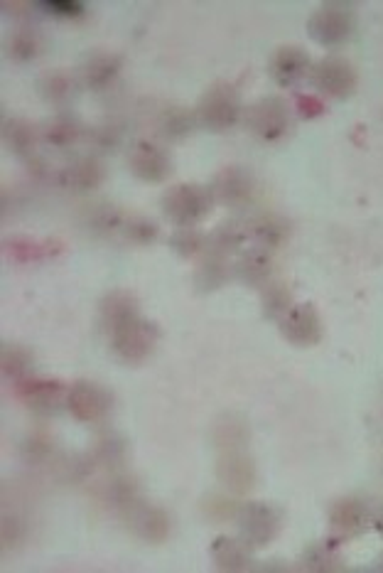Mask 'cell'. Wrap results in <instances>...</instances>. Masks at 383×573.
Listing matches in <instances>:
<instances>
[{"instance_id": "cell-1", "label": "cell", "mask_w": 383, "mask_h": 573, "mask_svg": "<svg viewBox=\"0 0 383 573\" xmlns=\"http://www.w3.org/2000/svg\"><path fill=\"white\" fill-rule=\"evenodd\" d=\"M246 123L253 136L261 141H280L290 128V111L280 99H263L253 104L246 114Z\"/></svg>"}, {"instance_id": "cell-2", "label": "cell", "mask_w": 383, "mask_h": 573, "mask_svg": "<svg viewBox=\"0 0 383 573\" xmlns=\"http://www.w3.org/2000/svg\"><path fill=\"white\" fill-rule=\"evenodd\" d=\"M354 32V13L347 5H325L310 20V35L320 45H342Z\"/></svg>"}, {"instance_id": "cell-3", "label": "cell", "mask_w": 383, "mask_h": 573, "mask_svg": "<svg viewBox=\"0 0 383 573\" xmlns=\"http://www.w3.org/2000/svg\"><path fill=\"white\" fill-rule=\"evenodd\" d=\"M199 111H202L204 126L214 128V131H224V128H231L236 121H239L241 114L239 94H236L229 84H217V87L207 91Z\"/></svg>"}, {"instance_id": "cell-4", "label": "cell", "mask_w": 383, "mask_h": 573, "mask_svg": "<svg viewBox=\"0 0 383 573\" xmlns=\"http://www.w3.org/2000/svg\"><path fill=\"white\" fill-rule=\"evenodd\" d=\"M312 87L320 94L332 96V99H344L356 87L354 67L342 57H327L312 69Z\"/></svg>"}, {"instance_id": "cell-5", "label": "cell", "mask_w": 383, "mask_h": 573, "mask_svg": "<svg viewBox=\"0 0 383 573\" xmlns=\"http://www.w3.org/2000/svg\"><path fill=\"white\" fill-rule=\"evenodd\" d=\"M241 529L251 546L268 544L280 532V512L268 505H248L241 512Z\"/></svg>"}, {"instance_id": "cell-6", "label": "cell", "mask_w": 383, "mask_h": 573, "mask_svg": "<svg viewBox=\"0 0 383 573\" xmlns=\"http://www.w3.org/2000/svg\"><path fill=\"white\" fill-rule=\"evenodd\" d=\"M283 335L288 337L293 345L310 347L320 340L322 325L317 318L315 308L312 305H298V308H290V313L283 318Z\"/></svg>"}, {"instance_id": "cell-7", "label": "cell", "mask_w": 383, "mask_h": 573, "mask_svg": "<svg viewBox=\"0 0 383 573\" xmlns=\"http://www.w3.org/2000/svg\"><path fill=\"white\" fill-rule=\"evenodd\" d=\"M167 207H170V214L177 222L190 224L209 214L212 200H209V192L202 190V187H177L167 200Z\"/></svg>"}, {"instance_id": "cell-8", "label": "cell", "mask_w": 383, "mask_h": 573, "mask_svg": "<svg viewBox=\"0 0 383 573\" xmlns=\"http://www.w3.org/2000/svg\"><path fill=\"white\" fill-rule=\"evenodd\" d=\"M369 524V512L366 505L359 500H339L329 512V527L332 534L339 539H352L361 534Z\"/></svg>"}, {"instance_id": "cell-9", "label": "cell", "mask_w": 383, "mask_h": 573, "mask_svg": "<svg viewBox=\"0 0 383 573\" xmlns=\"http://www.w3.org/2000/svg\"><path fill=\"white\" fill-rule=\"evenodd\" d=\"M310 72V57L300 47H280L271 60V74L280 87H293Z\"/></svg>"}, {"instance_id": "cell-10", "label": "cell", "mask_w": 383, "mask_h": 573, "mask_svg": "<svg viewBox=\"0 0 383 573\" xmlns=\"http://www.w3.org/2000/svg\"><path fill=\"white\" fill-rule=\"evenodd\" d=\"M217 192L226 205H241L251 197V178L236 168L224 170L217 178Z\"/></svg>"}, {"instance_id": "cell-11", "label": "cell", "mask_w": 383, "mask_h": 573, "mask_svg": "<svg viewBox=\"0 0 383 573\" xmlns=\"http://www.w3.org/2000/svg\"><path fill=\"white\" fill-rule=\"evenodd\" d=\"M214 559H217L219 569L226 571H244L251 566L246 544L234 542V539H219L217 546H214Z\"/></svg>"}, {"instance_id": "cell-12", "label": "cell", "mask_w": 383, "mask_h": 573, "mask_svg": "<svg viewBox=\"0 0 383 573\" xmlns=\"http://www.w3.org/2000/svg\"><path fill=\"white\" fill-rule=\"evenodd\" d=\"M221 475H224V480L229 483L231 490L244 492L253 483V465L248 463L244 455H234V458H229L224 463Z\"/></svg>"}, {"instance_id": "cell-13", "label": "cell", "mask_w": 383, "mask_h": 573, "mask_svg": "<svg viewBox=\"0 0 383 573\" xmlns=\"http://www.w3.org/2000/svg\"><path fill=\"white\" fill-rule=\"evenodd\" d=\"M241 273H244L248 283H263L268 278V273H271V259H268L266 254H261V251H256V254L246 256L244 264H241Z\"/></svg>"}, {"instance_id": "cell-14", "label": "cell", "mask_w": 383, "mask_h": 573, "mask_svg": "<svg viewBox=\"0 0 383 573\" xmlns=\"http://www.w3.org/2000/svg\"><path fill=\"white\" fill-rule=\"evenodd\" d=\"M263 305H266V313L271 315V318L288 315L290 313V293L285 291L283 286H268L266 298H263Z\"/></svg>"}, {"instance_id": "cell-15", "label": "cell", "mask_w": 383, "mask_h": 573, "mask_svg": "<svg viewBox=\"0 0 383 573\" xmlns=\"http://www.w3.org/2000/svg\"><path fill=\"white\" fill-rule=\"evenodd\" d=\"M302 566L310 571H329V569H339V556H334L332 551H327L325 546H315L310 554L305 556Z\"/></svg>"}, {"instance_id": "cell-16", "label": "cell", "mask_w": 383, "mask_h": 573, "mask_svg": "<svg viewBox=\"0 0 383 573\" xmlns=\"http://www.w3.org/2000/svg\"><path fill=\"white\" fill-rule=\"evenodd\" d=\"M45 8L52 10V13H57V15H79L84 10L79 3H57V0H52V3H45Z\"/></svg>"}, {"instance_id": "cell-17", "label": "cell", "mask_w": 383, "mask_h": 573, "mask_svg": "<svg viewBox=\"0 0 383 573\" xmlns=\"http://www.w3.org/2000/svg\"><path fill=\"white\" fill-rule=\"evenodd\" d=\"M376 527H379V532L383 534V510L379 512V517H376Z\"/></svg>"}]
</instances>
